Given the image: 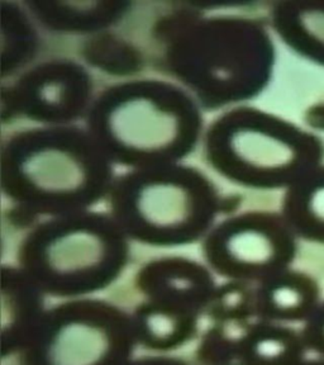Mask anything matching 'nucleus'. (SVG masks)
Returning a JSON list of instances; mask_svg holds the SVG:
<instances>
[{"label":"nucleus","instance_id":"f257e3e1","mask_svg":"<svg viewBox=\"0 0 324 365\" xmlns=\"http://www.w3.org/2000/svg\"><path fill=\"white\" fill-rule=\"evenodd\" d=\"M236 156L265 187L291 188L322 165L323 140L288 120L261 115L232 137Z\"/></svg>","mask_w":324,"mask_h":365},{"label":"nucleus","instance_id":"f03ea898","mask_svg":"<svg viewBox=\"0 0 324 365\" xmlns=\"http://www.w3.org/2000/svg\"><path fill=\"white\" fill-rule=\"evenodd\" d=\"M110 127L125 145L145 151L170 146L180 131L175 114L142 98L125 101L114 109Z\"/></svg>","mask_w":324,"mask_h":365},{"label":"nucleus","instance_id":"7ed1b4c3","mask_svg":"<svg viewBox=\"0 0 324 365\" xmlns=\"http://www.w3.org/2000/svg\"><path fill=\"white\" fill-rule=\"evenodd\" d=\"M294 231L276 217H265L234 235L229 251L239 264L256 270L284 268L296 255Z\"/></svg>","mask_w":324,"mask_h":365},{"label":"nucleus","instance_id":"20e7f679","mask_svg":"<svg viewBox=\"0 0 324 365\" xmlns=\"http://www.w3.org/2000/svg\"><path fill=\"white\" fill-rule=\"evenodd\" d=\"M273 22L293 51L324 68V0L280 3Z\"/></svg>","mask_w":324,"mask_h":365},{"label":"nucleus","instance_id":"39448f33","mask_svg":"<svg viewBox=\"0 0 324 365\" xmlns=\"http://www.w3.org/2000/svg\"><path fill=\"white\" fill-rule=\"evenodd\" d=\"M284 215L296 234L324 245V164L288 188Z\"/></svg>","mask_w":324,"mask_h":365},{"label":"nucleus","instance_id":"423d86ee","mask_svg":"<svg viewBox=\"0 0 324 365\" xmlns=\"http://www.w3.org/2000/svg\"><path fill=\"white\" fill-rule=\"evenodd\" d=\"M24 173L37 188L52 193H68L80 187L84 171L74 155L58 148H46L31 155Z\"/></svg>","mask_w":324,"mask_h":365},{"label":"nucleus","instance_id":"0eeeda50","mask_svg":"<svg viewBox=\"0 0 324 365\" xmlns=\"http://www.w3.org/2000/svg\"><path fill=\"white\" fill-rule=\"evenodd\" d=\"M143 218L156 227H179L188 222L193 212L190 194L175 182H155L138 198Z\"/></svg>","mask_w":324,"mask_h":365},{"label":"nucleus","instance_id":"6e6552de","mask_svg":"<svg viewBox=\"0 0 324 365\" xmlns=\"http://www.w3.org/2000/svg\"><path fill=\"white\" fill-rule=\"evenodd\" d=\"M268 304L286 319L309 317L319 304V287L307 274L279 273L266 291Z\"/></svg>","mask_w":324,"mask_h":365},{"label":"nucleus","instance_id":"1a4fd4ad","mask_svg":"<svg viewBox=\"0 0 324 365\" xmlns=\"http://www.w3.org/2000/svg\"><path fill=\"white\" fill-rule=\"evenodd\" d=\"M102 257V241L88 231L63 235L48 251L50 265L60 273H78L93 268Z\"/></svg>","mask_w":324,"mask_h":365},{"label":"nucleus","instance_id":"9d476101","mask_svg":"<svg viewBox=\"0 0 324 365\" xmlns=\"http://www.w3.org/2000/svg\"><path fill=\"white\" fill-rule=\"evenodd\" d=\"M305 340L315 353L324 358V301L319 302L313 314L308 317Z\"/></svg>","mask_w":324,"mask_h":365},{"label":"nucleus","instance_id":"9b49d317","mask_svg":"<svg viewBox=\"0 0 324 365\" xmlns=\"http://www.w3.org/2000/svg\"><path fill=\"white\" fill-rule=\"evenodd\" d=\"M305 123L315 132H324V102L314 103L304 114Z\"/></svg>","mask_w":324,"mask_h":365},{"label":"nucleus","instance_id":"f8f14e48","mask_svg":"<svg viewBox=\"0 0 324 365\" xmlns=\"http://www.w3.org/2000/svg\"><path fill=\"white\" fill-rule=\"evenodd\" d=\"M302 365H324V360H314V361H310V363H305V364Z\"/></svg>","mask_w":324,"mask_h":365}]
</instances>
